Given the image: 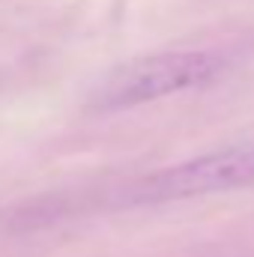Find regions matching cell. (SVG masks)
<instances>
[{"instance_id":"obj_1","label":"cell","mask_w":254,"mask_h":257,"mask_svg":"<svg viewBox=\"0 0 254 257\" xmlns=\"http://www.w3.org/2000/svg\"><path fill=\"white\" fill-rule=\"evenodd\" d=\"M224 72V60L212 51H159L114 66L93 93V108L120 111L165 96L209 87Z\"/></svg>"},{"instance_id":"obj_2","label":"cell","mask_w":254,"mask_h":257,"mask_svg":"<svg viewBox=\"0 0 254 257\" xmlns=\"http://www.w3.org/2000/svg\"><path fill=\"white\" fill-rule=\"evenodd\" d=\"M242 186H254V147L215 150L183 165H174L168 171L150 174L132 189V197L141 203H165V200L233 192Z\"/></svg>"}]
</instances>
